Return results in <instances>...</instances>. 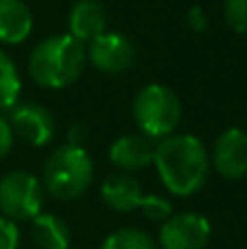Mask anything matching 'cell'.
Masks as SVG:
<instances>
[{"mask_svg": "<svg viewBox=\"0 0 247 249\" xmlns=\"http://www.w3.org/2000/svg\"><path fill=\"white\" fill-rule=\"evenodd\" d=\"M88 61L99 72L123 74L136 64V46L123 33L105 31L86 46Z\"/></svg>", "mask_w": 247, "mask_h": 249, "instance_id": "7", "label": "cell"}, {"mask_svg": "<svg viewBox=\"0 0 247 249\" xmlns=\"http://www.w3.org/2000/svg\"><path fill=\"white\" fill-rule=\"evenodd\" d=\"M94 177V162L81 144H61L46 158L42 186L59 201H72L86 195Z\"/></svg>", "mask_w": 247, "mask_h": 249, "instance_id": "3", "label": "cell"}, {"mask_svg": "<svg viewBox=\"0 0 247 249\" xmlns=\"http://www.w3.org/2000/svg\"><path fill=\"white\" fill-rule=\"evenodd\" d=\"M101 249H158L153 238L138 228H121L103 241Z\"/></svg>", "mask_w": 247, "mask_h": 249, "instance_id": "16", "label": "cell"}, {"mask_svg": "<svg viewBox=\"0 0 247 249\" xmlns=\"http://www.w3.org/2000/svg\"><path fill=\"white\" fill-rule=\"evenodd\" d=\"M31 238L39 249H68L72 234L64 219L39 212L35 219H31Z\"/></svg>", "mask_w": 247, "mask_h": 249, "instance_id": "14", "label": "cell"}, {"mask_svg": "<svg viewBox=\"0 0 247 249\" xmlns=\"http://www.w3.org/2000/svg\"><path fill=\"white\" fill-rule=\"evenodd\" d=\"M44 186L33 173L11 171L0 179V212L11 221H31L42 212Z\"/></svg>", "mask_w": 247, "mask_h": 249, "instance_id": "5", "label": "cell"}, {"mask_svg": "<svg viewBox=\"0 0 247 249\" xmlns=\"http://www.w3.org/2000/svg\"><path fill=\"white\" fill-rule=\"evenodd\" d=\"M131 114L140 133L158 142L175 133L182 121V103L171 88L162 83H149L136 94Z\"/></svg>", "mask_w": 247, "mask_h": 249, "instance_id": "4", "label": "cell"}, {"mask_svg": "<svg viewBox=\"0 0 247 249\" xmlns=\"http://www.w3.org/2000/svg\"><path fill=\"white\" fill-rule=\"evenodd\" d=\"M156 144L158 142L144 133H127V136L116 138L114 144L109 146V160L123 173L140 171L153 164Z\"/></svg>", "mask_w": 247, "mask_h": 249, "instance_id": "11", "label": "cell"}, {"mask_svg": "<svg viewBox=\"0 0 247 249\" xmlns=\"http://www.w3.org/2000/svg\"><path fill=\"white\" fill-rule=\"evenodd\" d=\"M186 22H188V26H191V31H195V33H201V31H206V26H208V18H206V13L201 11L199 7H193L191 11H188Z\"/></svg>", "mask_w": 247, "mask_h": 249, "instance_id": "21", "label": "cell"}, {"mask_svg": "<svg viewBox=\"0 0 247 249\" xmlns=\"http://www.w3.org/2000/svg\"><path fill=\"white\" fill-rule=\"evenodd\" d=\"M9 112L13 136L22 138L31 146L51 144L57 131V121L42 103H18Z\"/></svg>", "mask_w": 247, "mask_h": 249, "instance_id": "8", "label": "cell"}, {"mask_svg": "<svg viewBox=\"0 0 247 249\" xmlns=\"http://www.w3.org/2000/svg\"><path fill=\"white\" fill-rule=\"evenodd\" d=\"M22 79L18 66L4 51H0V112H9L20 103Z\"/></svg>", "mask_w": 247, "mask_h": 249, "instance_id": "15", "label": "cell"}, {"mask_svg": "<svg viewBox=\"0 0 247 249\" xmlns=\"http://www.w3.org/2000/svg\"><path fill=\"white\" fill-rule=\"evenodd\" d=\"M33 31V13L24 0H0V42L22 44Z\"/></svg>", "mask_w": 247, "mask_h": 249, "instance_id": "13", "label": "cell"}, {"mask_svg": "<svg viewBox=\"0 0 247 249\" xmlns=\"http://www.w3.org/2000/svg\"><path fill=\"white\" fill-rule=\"evenodd\" d=\"M144 190L142 184L136 179L131 173H112L103 179L101 184V199L109 210L125 214V212H134L142 208L144 201Z\"/></svg>", "mask_w": 247, "mask_h": 249, "instance_id": "10", "label": "cell"}, {"mask_svg": "<svg viewBox=\"0 0 247 249\" xmlns=\"http://www.w3.org/2000/svg\"><path fill=\"white\" fill-rule=\"evenodd\" d=\"M212 236V225L204 214L177 212L160 223L158 243L162 249H206Z\"/></svg>", "mask_w": 247, "mask_h": 249, "instance_id": "6", "label": "cell"}, {"mask_svg": "<svg viewBox=\"0 0 247 249\" xmlns=\"http://www.w3.org/2000/svg\"><path fill=\"white\" fill-rule=\"evenodd\" d=\"M88 64L86 46L68 33L44 37L29 55V74L39 88L61 90L83 74Z\"/></svg>", "mask_w": 247, "mask_h": 249, "instance_id": "2", "label": "cell"}, {"mask_svg": "<svg viewBox=\"0 0 247 249\" xmlns=\"http://www.w3.org/2000/svg\"><path fill=\"white\" fill-rule=\"evenodd\" d=\"M107 31V9L101 0H77L68 16V35L83 46Z\"/></svg>", "mask_w": 247, "mask_h": 249, "instance_id": "12", "label": "cell"}, {"mask_svg": "<svg viewBox=\"0 0 247 249\" xmlns=\"http://www.w3.org/2000/svg\"><path fill=\"white\" fill-rule=\"evenodd\" d=\"M140 210H142V214L147 216L149 221L164 223V221L173 214V203H171L166 197H160V195H147Z\"/></svg>", "mask_w": 247, "mask_h": 249, "instance_id": "18", "label": "cell"}, {"mask_svg": "<svg viewBox=\"0 0 247 249\" xmlns=\"http://www.w3.org/2000/svg\"><path fill=\"white\" fill-rule=\"evenodd\" d=\"M0 249H20V230L18 223L0 214Z\"/></svg>", "mask_w": 247, "mask_h": 249, "instance_id": "19", "label": "cell"}, {"mask_svg": "<svg viewBox=\"0 0 247 249\" xmlns=\"http://www.w3.org/2000/svg\"><path fill=\"white\" fill-rule=\"evenodd\" d=\"M212 162L214 171L223 179H243L247 175V131L241 127H230L219 133L212 146Z\"/></svg>", "mask_w": 247, "mask_h": 249, "instance_id": "9", "label": "cell"}, {"mask_svg": "<svg viewBox=\"0 0 247 249\" xmlns=\"http://www.w3.org/2000/svg\"><path fill=\"white\" fill-rule=\"evenodd\" d=\"M153 166L171 195L191 197L199 193L208 181L210 155L197 136L171 133L158 140Z\"/></svg>", "mask_w": 247, "mask_h": 249, "instance_id": "1", "label": "cell"}, {"mask_svg": "<svg viewBox=\"0 0 247 249\" xmlns=\"http://www.w3.org/2000/svg\"><path fill=\"white\" fill-rule=\"evenodd\" d=\"M13 129H11V124H9L7 118H2L0 116V160L4 158V155L11 151V146H13Z\"/></svg>", "mask_w": 247, "mask_h": 249, "instance_id": "20", "label": "cell"}, {"mask_svg": "<svg viewBox=\"0 0 247 249\" xmlns=\"http://www.w3.org/2000/svg\"><path fill=\"white\" fill-rule=\"evenodd\" d=\"M223 20L234 33H247V0H226Z\"/></svg>", "mask_w": 247, "mask_h": 249, "instance_id": "17", "label": "cell"}]
</instances>
